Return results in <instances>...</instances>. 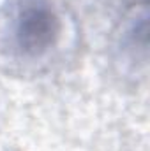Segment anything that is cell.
<instances>
[{
	"label": "cell",
	"mask_w": 150,
	"mask_h": 151,
	"mask_svg": "<svg viewBox=\"0 0 150 151\" xmlns=\"http://www.w3.org/2000/svg\"><path fill=\"white\" fill-rule=\"evenodd\" d=\"M60 34V19L51 0H18L12 18V40L20 55L39 58Z\"/></svg>",
	"instance_id": "1"
}]
</instances>
